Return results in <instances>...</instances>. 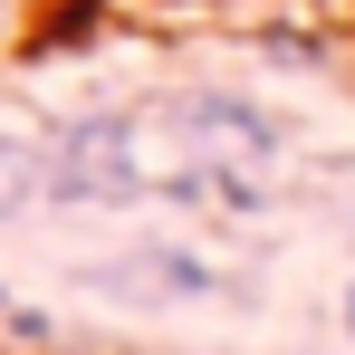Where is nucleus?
Masks as SVG:
<instances>
[{
	"label": "nucleus",
	"mask_w": 355,
	"mask_h": 355,
	"mask_svg": "<svg viewBox=\"0 0 355 355\" xmlns=\"http://www.w3.org/2000/svg\"><path fill=\"white\" fill-rule=\"evenodd\" d=\"M0 307H10V288H0Z\"/></svg>",
	"instance_id": "39448f33"
},
{
	"label": "nucleus",
	"mask_w": 355,
	"mask_h": 355,
	"mask_svg": "<svg viewBox=\"0 0 355 355\" xmlns=\"http://www.w3.org/2000/svg\"><path fill=\"white\" fill-rule=\"evenodd\" d=\"M39 202V144L29 135H0V221H19Z\"/></svg>",
	"instance_id": "f03ea898"
},
{
	"label": "nucleus",
	"mask_w": 355,
	"mask_h": 355,
	"mask_svg": "<svg viewBox=\"0 0 355 355\" xmlns=\"http://www.w3.org/2000/svg\"><path fill=\"white\" fill-rule=\"evenodd\" d=\"M49 355H67V346H49Z\"/></svg>",
	"instance_id": "423d86ee"
},
{
	"label": "nucleus",
	"mask_w": 355,
	"mask_h": 355,
	"mask_svg": "<svg viewBox=\"0 0 355 355\" xmlns=\"http://www.w3.org/2000/svg\"><path fill=\"white\" fill-rule=\"evenodd\" d=\"M346 336H355V288H346Z\"/></svg>",
	"instance_id": "7ed1b4c3"
},
{
	"label": "nucleus",
	"mask_w": 355,
	"mask_h": 355,
	"mask_svg": "<svg viewBox=\"0 0 355 355\" xmlns=\"http://www.w3.org/2000/svg\"><path fill=\"white\" fill-rule=\"evenodd\" d=\"M269 164V116L240 96L96 106L39 144V202H144V192H231Z\"/></svg>",
	"instance_id": "f257e3e1"
},
{
	"label": "nucleus",
	"mask_w": 355,
	"mask_h": 355,
	"mask_svg": "<svg viewBox=\"0 0 355 355\" xmlns=\"http://www.w3.org/2000/svg\"><path fill=\"white\" fill-rule=\"evenodd\" d=\"M0 39H10V0H0Z\"/></svg>",
	"instance_id": "20e7f679"
}]
</instances>
